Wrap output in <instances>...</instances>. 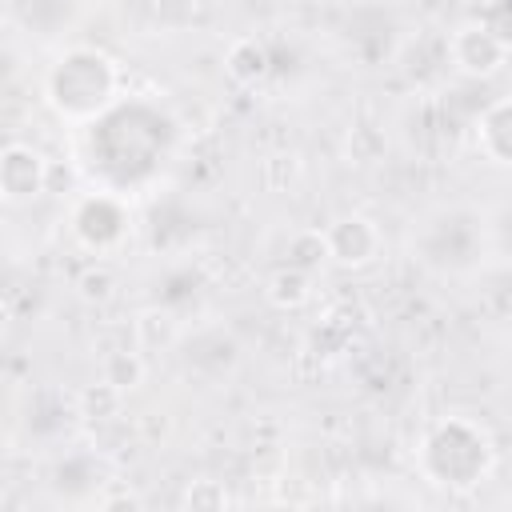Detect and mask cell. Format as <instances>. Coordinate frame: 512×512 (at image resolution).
Returning a JSON list of instances; mask_svg holds the SVG:
<instances>
[{"instance_id":"cell-1","label":"cell","mask_w":512,"mask_h":512,"mask_svg":"<svg viewBox=\"0 0 512 512\" xmlns=\"http://www.w3.org/2000/svg\"><path fill=\"white\" fill-rule=\"evenodd\" d=\"M120 88V72L116 64L96 52V48H68L56 56V64L44 76V96L56 108V116L72 120V124H88L96 120Z\"/></svg>"},{"instance_id":"cell-2","label":"cell","mask_w":512,"mask_h":512,"mask_svg":"<svg viewBox=\"0 0 512 512\" xmlns=\"http://www.w3.org/2000/svg\"><path fill=\"white\" fill-rule=\"evenodd\" d=\"M420 468L440 488H472L492 468V440L480 424L464 416H448L428 432L420 448Z\"/></svg>"},{"instance_id":"cell-3","label":"cell","mask_w":512,"mask_h":512,"mask_svg":"<svg viewBox=\"0 0 512 512\" xmlns=\"http://www.w3.org/2000/svg\"><path fill=\"white\" fill-rule=\"evenodd\" d=\"M48 192V156L32 144H4L0 152V196L4 204H28Z\"/></svg>"},{"instance_id":"cell-4","label":"cell","mask_w":512,"mask_h":512,"mask_svg":"<svg viewBox=\"0 0 512 512\" xmlns=\"http://www.w3.org/2000/svg\"><path fill=\"white\" fill-rule=\"evenodd\" d=\"M324 240H328V260L340 268H364L384 248L376 220H368L364 212H344L332 224H324Z\"/></svg>"},{"instance_id":"cell-5","label":"cell","mask_w":512,"mask_h":512,"mask_svg":"<svg viewBox=\"0 0 512 512\" xmlns=\"http://www.w3.org/2000/svg\"><path fill=\"white\" fill-rule=\"evenodd\" d=\"M508 44H500L480 20H468V24H460L456 32H452V40H448V56H452V64L464 72V76H472V80H488V76H496L504 64H508Z\"/></svg>"},{"instance_id":"cell-6","label":"cell","mask_w":512,"mask_h":512,"mask_svg":"<svg viewBox=\"0 0 512 512\" xmlns=\"http://www.w3.org/2000/svg\"><path fill=\"white\" fill-rule=\"evenodd\" d=\"M224 72H228L240 88H256V84H264L268 72H272L268 44L256 40V36H240V40H232L228 52H224Z\"/></svg>"},{"instance_id":"cell-7","label":"cell","mask_w":512,"mask_h":512,"mask_svg":"<svg viewBox=\"0 0 512 512\" xmlns=\"http://www.w3.org/2000/svg\"><path fill=\"white\" fill-rule=\"evenodd\" d=\"M476 144L492 164L512 168V100L492 104L476 124Z\"/></svg>"},{"instance_id":"cell-8","label":"cell","mask_w":512,"mask_h":512,"mask_svg":"<svg viewBox=\"0 0 512 512\" xmlns=\"http://www.w3.org/2000/svg\"><path fill=\"white\" fill-rule=\"evenodd\" d=\"M176 340H180V320H176L172 308L152 304V308H140L136 312V320H132V344L140 352H168Z\"/></svg>"},{"instance_id":"cell-9","label":"cell","mask_w":512,"mask_h":512,"mask_svg":"<svg viewBox=\"0 0 512 512\" xmlns=\"http://www.w3.org/2000/svg\"><path fill=\"white\" fill-rule=\"evenodd\" d=\"M264 296L272 308L280 312H296L312 300V272L300 264H280L268 280H264Z\"/></svg>"},{"instance_id":"cell-10","label":"cell","mask_w":512,"mask_h":512,"mask_svg":"<svg viewBox=\"0 0 512 512\" xmlns=\"http://www.w3.org/2000/svg\"><path fill=\"white\" fill-rule=\"evenodd\" d=\"M124 396L128 392H120L112 380H92V384H84L80 388V396H76V412L88 420V424H112V420H120V412H124Z\"/></svg>"},{"instance_id":"cell-11","label":"cell","mask_w":512,"mask_h":512,"mask_svg":"<svg viewBox=\"0 0 512 512\" xmlns=\"http://www.w3.org/2000/svg\"><path fill=\"white\" fill-rule=\"evenodd\" d=\"M100 376L112 380L120 392H136V388L144 384V376H148V364H144V356H140L136 344H132V348L120 344V348L104 352V360H100Z\"/></svg>"},{"instance_id":"cell-12","label":"cell","mask_w":512,"mask_h":512,"mask_svg":"<svg viewBox=\"0 0 512 512\" xmlns=\"http://www.w3.org/2000/svg\"><path fill=\"white\" fill-rule=\"evenodd\" d=\"M72 288H76V296H80L84 304L100 308V304H108V300L116 296V272H112L104 260H96V264H88V268L76 272Z\"/></svg>"},{"instance_id":"cell-13","label":"cell","mask_w":512,"mask_h":512,"mask_svg":"<svg viewBox=\"0 0 512 512\" xmlns=\"http://www.w3.org/2000/svg\"><path fill=\"white\" fill-rule=\"evenodd\" d=\"M324 260H328L324 228H300V232H292V240H288V264H300V268L316 272Z\"/></svg>"},{"instance_id":"cell-14","label":"cell","mask_w":512,"mask_h":512,"mask_svg":"<svg viewBox=\"0 0 512 512\" xmlns=\"http://www.w3.org/2000/svg\"><path fill=\"white\" fill-rule=\"evenodd\" d=\"M384 132L380 128H372V124H356V128H348V136H344V156H348V164H376L380 156H384Z\"/></svg>"},{"instance_id":"cell-15","label":"cell","mask_w":512,"mask_h":512,"mask_svg":"<svg viewBox=\"0 0 512 512\" xmlns=\"http://www.w3.org/2000/svg\"><path fill=\"white\" fill-rule=\"evenodd\" d=\"M300 172H304V164L296 152H272L260 160V180L268 192H288L300 180Z\"/></svg>"},{"instance_id":"cell-16","label":"cell","mask_w":512,"mask_h":512,"mask_svg":"<svg viewBox=\"0 0 512 512\" xmlns=\"http://www.w3.org/2000/svg\"><path fill=\"white\" fill-rule=\"evenodd\" d=\"M180 504L192 508V512H216V508H228L232 496H228V488H224L220 480H192V484L184 488Z\"/></svg>"},{"instance_id":"cell-17","label":"cell","mask_w":512,"mask_h":512,"mask_svg":"<svg viewBox=\"0 0 512 512\" xmlns=\"http://www.w3.org/2000/svg\"><path fill=\"white\" fill-rule=\"evenodd\" d=\"M480 24H484L500 44L512 48V0H488L484 12H480Z\"/></svg>"}]
</instances>
